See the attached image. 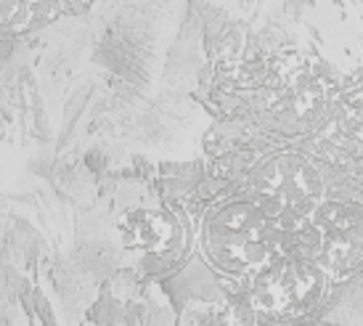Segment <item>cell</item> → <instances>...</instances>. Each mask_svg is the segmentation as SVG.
Wrapping results in <instances>:
<instances>
[{
    "label": "cell",
    "instance_id": "cell-2",
    "mask_svg": "<svg viewBox=\"0 0 363 326\" xmlns=\"http://www.w3.org/2000/svg\"><path fill=\"white\" fill-rule=\"evenodd\" d=\"M260 85L265 123L284 135L318 130L340 103L334 72L303 53H284L276 67H268Z\"/></svg>",
    "mask_w": 363,
    "mask_h": 326
},
{
    "label": "cell",
    "instance_id": "cell-5",
    "mask_svg": "<svg viewBox=\"0 0 363 326\" xmlns=\"http://www.w3.org/2000/svg\"><path fill=\"white\" fill-rule=\"evenodd\" d=\"M292 252L321 265L332 281H345L363 265V202L326 196L311 220L292 234Z\"/></svg>",
    "mask_w": 363,
    "mask_h": 326
},
{
    "label": "cell",
    "instance_id": "cell-4",
    "mask_svg": "<svg viewBox=\"0 0 363 326\" xmlns=\"http://www.w3.org/2000/svg\"><path fill=\"white\" fill-rule=\"evenodd\" d=\"M329 284L332 279L315 260L286 252L247 281L244 305L260 324H286L321 305Z\"/></svg>",
    "mask_w": 363,
    "mask_h": 326
},
{
    "label": "cell",
    "instance_id": "cell-1",
    "mask_svg": "<svg viewBox=\"0 0 363 326\" xmlns=\"http://www.w3.org/2000/svg\"><path fill=\"white\" fill-rule=\"evenodd\" d=\"M199 247L218 274L250 281L271 260L292 252V234H286L255 196L242 194L207 210Z\"/></svg>",
    "mask_w": 363,
    "mask_h": 326
},
{
    "label": "cell",
    "instance_id": "cell-6",
    "mask_svg": "<svg viewBox=\"0 0 363 326\" xmlns=\"http://www.w3.org/2000/svg\"><path fill=\"white\" fill-rule=\"evenodd\" d=\"M178 234V220L162 210H138L125 220V244L141 252H167L175 247Z\"/></svg>",
    "mask_w": 363,
    "mask_h": 326
},
{
    "label": "cell",
    "instance_id": "cell-3",
    "mask_svg": "<svg viewBox=\"0 0 363 326\" xmlns=\"http://www.w3.org/2000/svg\"><path fill=\"white\" fill-rule=\"evenodd\" d=\"M250 196L286 234H297L326 199V178L311 154L284 149L273 152L252 167Z\"/></svg>",
    "mask_w": 363,
    "mask_h": 326
}]
</instances>
